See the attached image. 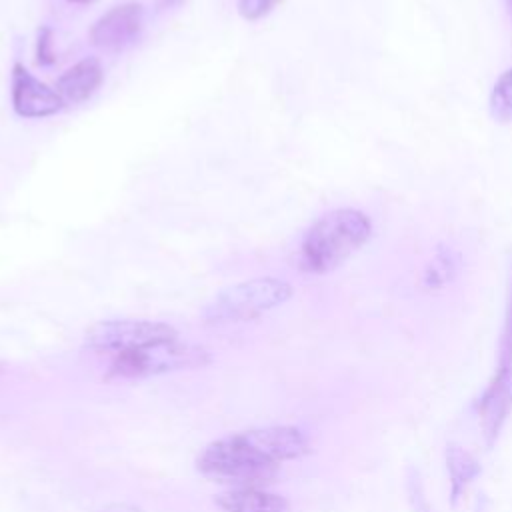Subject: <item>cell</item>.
I'll return each mask as SVG.
<instances>
[{"mask_svg": "<svg viewBox=\"0 0 512 512\" xmlns=\"http://www.w3.org/2000/svg\"><path fill=\"white\" fill-rule=\"evenodd\" d=\"M308 452L306 436L294 426H268L238 432L208 444L198 460L200 474L240 486H260L272 482L284 460L300 458Z\"/></svg>", "mask_w": 512, "mask_h": 512, "instance_id": "obj_1", "label": "cell"}, {"mask_svg": "<svg viewBox=\"0 0 512 512\" xmlns=\"http://www.w3.org/2000/svg\"><path fill=\"white\" fill-rule=\"evenodd\" d=\"M372 236L370 218L356 208H336L320 216L300 244V268L326 274L344 264Z\"/></svg>", "mask_w": 512, "mask_h": 512, "instance_id": "obj_2", "label": "cell"}, {"mask_svg": "<svg viewBox=\"0 0 512 512\" xmlns=\"http://www.w3.org/2000/svg\"><path fill=\"white\" fill-rule=\"evenodd\" d=\"M292 296V286L274 276L250 278L220 290L204 308L208 324L246 322L284 304Z\"/></svg>", "mask_w": 512, "mask_h": 512, "instance_id": "obj_3", "label": "cell"}, {"mask_svg": "<svg viewBox=\"0 0 512 512\" xmlns=\"http://www.w3.org/2000/svg\"><path fill=\"white\" fill-rule=\"evenodd\" d=\"M208 362L210 354L206 352V348L172 340L116 354L110 362L108 378H148L184 368H200Z\"/></svg>", "mask_w": 512, "mask_h": 512, "instance_id": "obj_4", "label": "cell"}, {"mask_svg": "<svg viewBox=\"0 0 512 512\" xmlns=\"http://www.w3.org/2000/svg\"><path fill=\"white\" fill-rule=\"evenodd\" d=\"M84 340L88 348L116 356L150 344L178 340V332L170 324L152 320H104L90 326Z\"/></svg>", "mask_w": 512, "mask_h": 512, "instance_id": "obj_5", "label": "cell"}, {"mask_svg": "<svg viewBox=\"0 0 512 512\" xmlns=\"http://www.w3.org/2000/svg\"><path fill=\"white\" fill-rule=\"evenodd\" d=\"M10 98H12L14 112L30 120L54 116L66 106L56 88H50L48 84H44L40 78L28 72L20 62L12 66Z\"/></svg>", "mask_w": 512, "mask_h": 512, "instance_id": "obj_6", "label": "cell"}, {"mask_svg": "<svg viewBox=\"0 0 512 512\" xmlns=\"http://www.w3.org/2000/svg\"><path fill=\"white\" fill-rule=\"evenodd\" d=\"M144 28V8L140 2H124L106 10L90 28L94 46L118 52L130 46Z\"/></svg>", "mask_w": 512, "mask_h": 512, "instance_id": "obj_7", "label": "cell"}, {"mask_svg": "<svg viewBox=\"0 0 512 512\" xmlns=\"http://www.w3.org/2000/svg\"><path fill=\"white\" fill-rule=\"evenodd\" d=\"M102 80L104 70L100 60L82 58L56 80V90L62 96L64 104H80L100 88Z\"/></svg>", "mask_w": 512, "mask_h": 512, "instance_id": "obj_8", "label": "cell"}, {"mask_svg": "<svg viewBox=\"0 0 512 512\" xmlns=\"http://www.w3.org/2000/svg\"><path fill=\"white\" fill-rule=\"evenodd\" d=\"M512 406V362L502 360L500 372L488 392L482 398V420L484 430L490 438H494Z\"/></svg>", "mask_w": 512, "mask_h": 512, "instance_id": "obj_9", "label": "cell"}, {"mask_svg": "<svg viewBox=\"0 0 512 512\" xmlns=\"http://www.w3.org/2000/svg\"><path fill=\"white\" fill-rule=\"evenodd\" d=\"M216 504L226 512H286L288 502L274 492L256 486H240L216 496Z\"/></svg>", "mask_w": 512, "mask_h": 512, "instance_id": "obj_10", "label": "cell"}, {"mask_svg": "<svg viewBox=\"0 0 512 512\" xmlns=\"http://www.w3.org/2000/svg\"><path fill=\"white\" fill-rule=\"evenodd\" d=\"M446 462L450 472V486H452V500L458 498V494L464 490V486L478 476L480 466L472 458L470 452L460 448L458 444H450L446 450Z\"/></svg>", "mask_w": 512, "mask_h": 512, "instance_id": "obj_11", "label": "cell"}, {"mask_svg": "<svg viewBox=\"0 0 512 512\" xmlns=\"http://www.w3.org/2000/svg\"><path fill=\"white\" fill-rule=\"evenodd\" d=\"M490 110L496 120H512V68L496 80L490 94Z\"/></svg>", "mask_w": 512, "mask_h": 512, "instance_id": "obj_12", "label": "cell"}, {"mask_svg": "<svg viewBox=\"0 0 512 512\" xmlns=\"http://www.w3.org/2000/svg\"><path fill=\"white\" fill-rule=\"evenodd\" d=\"M284 0H236L238 12L248 22H258L274 12Z\"/></svg>", "mask_w": 512, "mask_h": 512, "instance_id": "obj_13", "label": "cell"}, {"mask_svg": "<svg viewBox=\"0 0 512 512\" xmlns=\"http://www.w3.org/2000/svg\"><path fill=\"white\" fill-rule=\"evenodd\" d=\"M36 62L40 66H50L54 62V52H52V30L48 26H42L38 30L36 38Z\"/></svg>", "mask_w": 512, "mask_h": 512, "instance_id": "obj_14", "label": "cell"}, {"mask_svg": "<svg viewBox=\"0 0 512 512\" xmlns=\"http://www.w3.org/2000/svg\"><path fill=\"white\" fill-rule=\"evenodd\" d=\"M502 360H512V320H510V334L506 338V348H504Z\"/></svg>", "mask_w": 512, "mask_h": 512, "instance_id": "obj_15", "label": "cell"}, {"mask_svg": "<svg viewBox=\"0 0 512 512\" xmlns=\"http://www.w3.org/2000/svg\"><path fill=\"white\" fill-rule=\"evenodd\" d=\"M508 8H510V14H512V0H508Z\"/></svg>", "mask_w": 512, "mask_h": 512, "instance_id": "obj_16", "label": "cell"}, {"mask_svg": "<svg viewBox=\"0 0 512 512\" xmlns=\"http://www.w3.org/2000/svg\"><path fill=\"white\" fill-rule=\"evenodd\" d=\"M68 2H86V0H68Z\"/></svg>", "mask_w": 512, "mask_h": 512, "instance_id": "obj_17", "label": "cell"}]
</instances>
